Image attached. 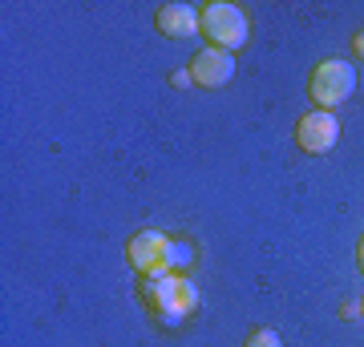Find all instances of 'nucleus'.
Returning <instances> with one entry per match:
<instances>
[{
  "label": "nucleus",
  "instance_id": "obj_1",
  "mask_svg": "<svg viewBox=\"0 0 364 347\" xmlns=\"http://www.w3.org/2000/svg\"><path fill=\"white\" fill-rule=\"evenodd\" d=\"M146 307L154 311V323L166 331H178L191 323V315L198 311V283L191 275H142L138 279Z\"/></svg>",
  "mask_w": 364,
  "mask_h": 347
},
{
  "label": "nucleus",
  "instance_id": "obj_2",
  "mask_svg": "<svg viewBox=\"0 0 364 347\" xmlns=\"http://www.w3.org/2000/svg\"><path fill=\"white\" fill-rule=\"evenodd\" d=\"M352 89H356V65L348 57H324L308 73V97L324 114H336L340 105L352 97Z\"/></svg>",
  "mask_w": 364,
  "mask_h": 347
},
{
  "label": "nucleus",
  "instance_id": "obj_3",
  "mask_svg": "<svg viewBox=\"0 0 364 347\" xmlns=\"http://www.w3.org/2000/svg\"><path fill=\"white\" fill-rule=\"evenodd\" d=\"M198 16H203V37H207L210 49L239 53L251 40V16L235 0H207L198 9Z\"/></svg>",
  "mask_w": 364,
  "mask_h": 347
},
{
  "label": "nucleus",
  "instance_id": "obj_4",
  "mask_svg": "<svg viewBox=\"0 0 364 347\" xmlns=\"http://www.w3.org/2000/svg\"><path fill=\"white\" fill-rule=\"evenodd\" d=\"M291 142H296L299 154L308 158H324L336 150L340 142V121L336 114H324V109H312V114H304L291 129Z\"/></svg>",
  "mask_w": 364,
  "mask_h": 347
},
{
  "label": "nucleus",
  "instance_id": "obj_5",
  "mask_svg": "<svg viewBox=\"0 0 364 347\" xmlns=\"http://www.w3.org/2000/svg\"><path fill=\"white\" fill-rule=\"evenodd\" d=\"M126 263L138 270V279H142V275H174V270H170V238L162 231H154V226L130 234V243H126Z\"/></svg>",
  "mask_w": 364,
  "mask_h": 347
},
{
  "label": "nucleus",
  "instance_id": "obj_6",
  "mask_svg": "<svg viewBox=\"0 0 364 347\" xmlns=\"http://www.w3.org/2000/svg\"><path fill=\"white\" fill-rule=\"evenodd\" d=\"M191 81H195V89H223L227 81L235 77V53H223V49H210V45H203V49L191 57Z\"/></svg>",
  "mask_w": 364,
  "mask_h": 347
},
{
  "label": "nucleus",
  "instance_id": "obj_7",
  "mask_svg": "<svg viewBox=\"0 0 364 347\" xmlns=\"http://www.w3.org/2000/svg\"><path fill=\"white\" fill-rule=\"evenodd\" d=\"M154 28L170 40H191L203 33V16H198L195 4H182V0H170V4H158L154 13Z\"/></svg>",
  "mask_w": 364,
  "mask_h": 347
},
{
  "label": "nucleus",
  "instance_id": "obj_8",
  "mask_svg": "<svg viewBox=\"0 0 364 347\" xmlns=\"http://www.w3.org/2000/svg\"><path fill=\"white\" fill-rule=\"evenodd\" d=\"M195 263H198L195 238L174 234V238H170V270H174V275H191V267H195Z\"/></svg>",
  "mask_w": 364,
  "mask_h": 347
},
{
  "label": "nucleus",
  "instance_id": "obj_9",
  "mask_svg": "<svg viewBox=\"0 0 364 347\" xmlns=\"http://www.w3.org/2000/svg\"><path fill=\"white\" fill-rule=\"evenodd\" d=\"M243 347H284V339H279V331H272V327H251Z\"/></svg>",
  "mask_w": 364,
  "mask_h": 347
},
{
  "label": "nucleus",
  "instance_id": "obj_10",
  "mask_svg": "<svg viewBox=\"0 0 364 347\" xmlns=\"http://www.w3.org/2000/svg\"><path fill=\"white\" fill-rule=\"evenodd\" d=\"M352 57H356V61H364V28H356V33H352Z\"/></svg>",
  "mask_w": 364,
  "mask_h": 347
},
{
  "label": "nucleus",
  "instance_id": "obj_11",
  "mask_svg": "<svg viewBox=\"0 0 364 347\" xmlns=\"http://www.w3.org/2000/svg\"><path fill=\"white\" fill-rule=\"evenodd\" d=\"M170 85H178V89L195 85V81H191V69H178V73H170Z\"/></svg>",
  "mask_w": 364,
  "mask_h": 347
},
{
  "label": "nucleus",
  "instance_id": "obj_12",
  "mask_svg": "<svg viewBox=\"0 0 364 347\" xmlns=\"http://www.w3.org/2000/svg\"><path fill=\"white\" fill-rule=\"evenodd\" d=\"M356 267H360V275H364V234H360V243H356Z\"/></svg>",
  "mask_w": 364,
  "mask_h": 347
},
{
  "label": "nucleus",
  "instance_id": "obj_13",
  "mask_svg": "<svg viewBox=\"0 0 364 347\" xmlns=\"http://www.w3.org/2000/svg\"><path fill=\"white\" fill-rule=\"evenodd\" d=\"M360 311H364V299H360Z\"/></svg>",
  "mask_w": 364,
  "mask_h": 347
}]
</instances>
